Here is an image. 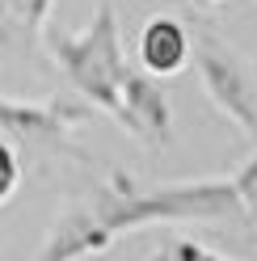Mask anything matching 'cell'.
I'll use <instances>...</instances> for the list:
<instances>
[{
	"mask_svg": "<svg viewBox=\"0 0 257 261\" xmlns=\"http://www.w3.org/2000/svg\"><path fill=\"white\" fill-rule=\"evenodd\" d=\"M93 215L110 236L131 232L148 223H182V219H245L249 206L240 198L232 177H207V181H169L143 190L126 173H114L93 198Z\"/></svg>",
	"mask_w": 257,
	"mask_h": 261,
	"instance_id": "obj_1",
	"label": "cell"
},
{
	"mask_svg": "<svg viewBox=\"0 0 257 261\" xmlns=\"http://www.w3.org/2000/svg\"><path fill=\"white\" fill-rule=\"evenodd\" d=\"M42 34H46V46L63 68V76L76 85V93L106 114H118V89H122V76L131 63L122 55L114 5L110 0L97 5L93 21L80 34H55V30H42Z\"/></svg>",
	"mask_w": 257,
	"mask_h": 261,
	"instance_id": "obj_2",
	"label": "cell"
},
{
	"mask_svg": "<svg viewBox=\"0 0 257 261\" xmlns=\"http://www.w3.org/2000/svg\"><path fill=\"white\" fill-rule=\"evenodd\" d=\"M190 59L198 68V80H202L207 97H211V106L240 135L257 139V89H253L240 55L228 42H219L215 34H198L194 46H190Z\"/></svg>",
	"mask_w": 257,
	"mask_h": 261,
	"instance_id": "obj_3",
	"label": "cell"
},
{
	"mask_svg": "<svg viewBox=\"0 0 257 261\" xmlns=\"http://www.w3.org/2000/svg\"><path fill=\"white\" fill-rule=\"evenodd\" d=\"M89 110L72 101H5L0 97V130L5 139L34 152H59L68 148V130L85 122Z\"/></svg>",
	"mask_w": 257,
	"mask_h": 261,
	"instance_id": "obj_4",
	"label": "cell"
},
{
	"mask_svg": "<svg viewBox=\"0 0 257 261\" xmlns=\"http://www.w3.org/2000/svg\"><path fill=\"white\" fill-rule=\"evenodd\" d=\"M114 118L131 130L135 139L152 143V148H160V143L173 139V114H169V93L165 85H160V76L143 72V68H126L122 76V89H118V114Z\"/></svg>",
	"mask_w": 257,
	"mask_h": 261,
	"instance_id": "obj_5",
	"label": "cell"
},
{
	"mask_svg": "<svg viewBox=\"0 0 257 261\" xmlns=\"http://www.w3.org/2000/svg\"><path fill=\"white\" fill-rule=\"evenodd\" d=\"M190 46H194V34L186 30V21L169 17H148L139 30V68L152 76H177L190 63Z\"/></svg>",
	"mask_w": 257,
	"mask_h": 261,
	"instance_id": "obj_6",
	"label": "cell"
},
{
	"mask_svg": "<svg viewBox=\"0 0 257 261\" xmlns=\"http://www.w3.org/2000/svg\"><path fill=\"white\" fill-rule=\"evenodd\" d=\"M110 244H114V236L101 227V219L89 211H68L55 227H51V240L38 249L42 261H68V257H89V253H106Z\"/></svg>",
	"mask_w": 257,
	"mask_h": 261,
	"instance_id": "obj_7",
	"label": "cell"
},
{
	"mask_svg": "<svg viewBox=\"0 0 257 261\" xmlns=\"http://www.w3.org/2000/svg\"><path fill=\"white\" fill-rule=\"evenodd\" d=\"M9 5H13V13H17V25H21L25 42L34 46L42 38V30H46V17H51L55 0H9Z\"/></svg>",
	"mask_w": 257,
	"mask_h": 261,
	"instance_id": "obj_8",
	"label": "cell"
},
{
	"mask_svg": "<svg viewBox=\"0 0 257 261\" xmlns=\"http://www.w3.org/2000/svg\"><path fill=\"white\" fill-rule=\"evenodd\" d=\"M17 181H21V156H17V148H13L5 135H0V202L13 198Z\"/></svg>",
	"mask_w": 257,
	"mask_h": 261,
	"instance_id": "obj_9",
	"label": "cell"
},
{
	"mask_svg": "<svg viewBox=\"0 0 257 261\" xmlns=\"http://www.w3.org/2000/svg\"><path fill=\"white\" fill-rule=\"evenodd\" d=\"M0 51H30V42L17 25V13H13L9 0H0Z\"/></svg>",
	"mask_w": 257,
	"mask_h": 261,
	"instance_id": "obj_10",
	"label": "cell"
},
{
	"mask_svg": "<svg viewBox=\"0 0 257 261\" xmlns=\"http://www.w3.org/2000/svg\"><path fill=\"white\" fill-rule=\"evenodd\" d=\"M236 181V190H240V198H245V206L253 211L257 206V156H249L245 165H240V173L232 177Z\"/></svg>",
	"mask_w": 257,
	"mask_h": 261,
	"instance_id": "obj_11",
	"label": "cell"
},
{
	"mask_svg": "<svg viewBox=\"0 0 257 261\" xmlns=\"http://www.w3.org/2000/svg\"><path fill=\"white\" fill-rule=\"evenodd\" d=\"M160 253H165V257H215L207 244H194V240H169Z\"/></svg>",
	"mask_w": 257,
	"mask_h": 261,
	"instance_id": "obj_12",
	"label": "cell"
},
{
	"mask_svg": "<svg viewBox=\"0 0 257 261\" xmlns=\"http://www.w3.org/2000/svg\"><path fill=\"white\" fill-rule=\"evenodd\" d=\"M198 5H219V0H198Z\"/></svg>",
	"mask_w": 257,
	"mask_h": 261,
	"instance_id": "obj_13",
	"label": "cell"
}]
</instances>
